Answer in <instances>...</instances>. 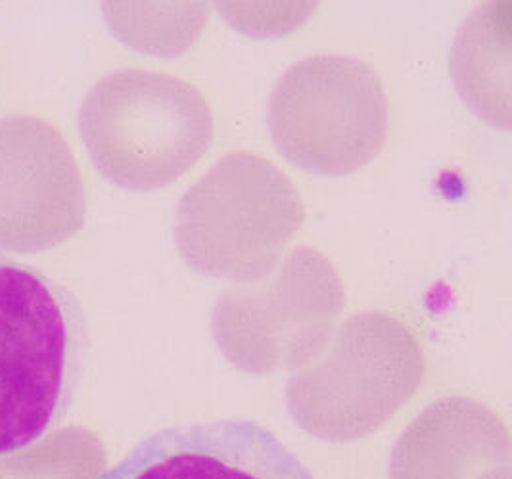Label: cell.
<instances>
[{"label": "cell", "mask_w": 512, "mask_h": 479, "mask_svg": "<svg viewBox=\"0 0 512 479\" xmlns=\"http://www.w3.org/2000/svg\"><path fill=\"white\" fill-rule=\"evenodd\" d=\"M89 351L87 315L70 288L0 255V458L62 426Z\"/></svg>", "instance_id": "cell-1"}, {"label": "cell", "mask_w": 512, "mask_h": 479, "mask_svg": "<svg viewBox=\"0 0 512 479\" xmlns=\"http://www.w3.org/2000/svg\"><path fill=\"white\" fill-rule=\"evenodd\" d=\"M79 133L96 171L131 192H154L204 158L215 135L206 96L148 69L102 77L79 110Z\"/></svg>", "instance_id": "cell-2"}, {"label": "cell", "mask_w": 512, "mask_h": 479, "mask_svg": "<svg viewBox=\"0 0 512 479\" xmlns=\"http://www.w3.org/2000/svg\"><path fill=\"white\" fill-rule=\"evenodd\" d=\"M303 223L300 190L275 163L231 152L183 194L175 242L194 269L244 280L267 271Z\"/></svg>", "instance_id": "cell-3"}, {"label": "cell", "mask_w": 512, "mask_h": 479, "mask_svg": "<svg viewBox=\"0 0 512 479\" xmlns=\"http://www.w3.org/2000/svg\"><path fill=\"white\" fill-rule=\"evenodd\" d=\"M267 125L282 158L294 167L317 177H346L382 152L388 98L367 62L311 56L280 75Z\"/></svg>", "instance_id": "cell-4"}, {"label": "cell", "mask_w": 512, "mask_h": 479, "mask_svg": "<svg viewBox=\"0 0 512 479\" xmlns=\"http://www.w3.org/2000/svg\"><path fill=\"white\" fill-rule=\"evenodd\" d=\"M85 219V183L62 133L37 115L0 119V250H52Z\"/></svg>", "instance_id": "cell-5"}, {"label": "cell", "mask_w": 512, "mask_h": 479, "mask_svg": "<svg viewBox=\"0 0 512 479\" xmlns=\"http://www.w3.org/2000/svg\"><path fill=\"white\" fill-rule=\"evenodd\" d=\"M98 479H315L302 458L256 420L169 426L144 437Z\"/></svg>", "instance_id": "cell-6"}, {"label": "cell", "mask_w": 512, "mask_h": 479, "mask_svg": "<svg viewBox=\"0 0 512 479\" xmlns=\"http://www.w3.org/2000/svg\"><path fill=\"white\" fill-rule=\"evenodd\" d=\"M501 6L478 8L463 23L453 48L455 85L465 102L491 125L509 129V10Z\"/></svg>", "instance_id": "cell-7"}]
</instances>
